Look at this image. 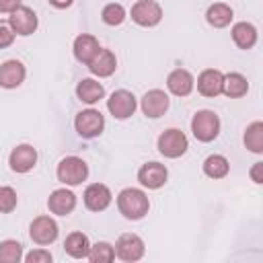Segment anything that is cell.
I'll return each mask as SVG.
<instances>
[{
  "instance_id": "obj_10",
  "label": "cell",
  "mask_w": 263,
  "mask_h": 263,
  "mask_svg": "<svg viewBox=\"0 0 263 263\" xmlns=\"http://www.w3.org/2000/svg\"><path fill=\"white\" fill-rule=\"evenodd\" d=\"M168 105H171V99H168V95H166L164 90H160V88L148 90V92L142 97V101H140L142 113H144L146 117H150V119L162 117V115L166 113Z\"/></svg>"
},
{
  "instance_id": "obj_22",
  "label": "cell",
  "mask_w": 263,
  "mask_h": 263,
  "mask_svg": "<svg viewBox=\"0 0 263 263\" xmlns=\"http://www.w3.org/2000/svg\"><path fill=\"white\" fill-rule=\"evenodd\" d=\"M232 41L240 47V49H251L255 43H257V29L255 25L247 23V21H240L232 27Z\"/></svg>"
},
{
  "instance_id": "obj_19",
  "label": "cell",
  "mask_w": 263,
  "mask_h": 263,
  "mask_svg": "<svg viewBox=\"0 0 263 263\" xmlns=\"http://www.w3.org/2000/svg\"><path fill=\"white\" fill-rule=\"evenodd\" d=\"M99 49H101L99 39L88 33H82L74 39V58L84 66H88V62L99 53Z\"/></svg>"
},
{
  "instance_id": "obj_2",
  "label": "cell",
  "mask_w": 263,
  "mask_h": 263,
  "mask_svg": "<svg viewBox=\"0 0 263 263\" xmlns=\"http://www.w3.org/2000/svg\"><path fill=\"white\" fill-rule=\"evenodd\" d=\"M55 175H58V181L60 183L70 185V187H76L82 181H86V177H88V164L82 158H78V156H66V158L60 160Z\"/></svg>"
},
{
  "instance_id": "obj_13",
  "label": "cell",
  "mask_w": 263,
  "mask_h": 263,
  "mask_svg": "<svg viewBox=\"0 0 263 263\" xmlns=\"http://www.w3.org/2000/svg\"><path fill=\"white\" fill-rule=\"evenodd\" d=\"M8 164L14 173H29L37 164V150L31 144H18L8 156Z\"/></svg>"
},
{
  "instance_id": "obj_15",
  "label": "cell",
  "mask_w": 263,
  "mask_h": 263,
  "mask_svg": "<svg viewBox=\"0 0 263 263\" xmlns=\"http://www.w3.org/2000/svg\"><path fill=\"white\" fill-rule=\"evenodd\" d=\"M195 86V78L191 76L189 70L185 68H175L168 76H166V88L175 95V97H187Z\"/></svg>"
},
{
  "instance_id": "obj_6",
  "label": "cell",
  "mask_w": 263,
  "mask_h": 263,
  "mask_svg": "<svg viewBox=\"0 0 263 263\" xmlns=\"http://www.w3.org/2000/svg\"><path fill=\"white\" fill-rule=\"evenodd\" d=\"M115 257H119L121 261L125 263H134V261H140L144 257V240L138 236V234H132V232H125L121 234L117 240H115Z\"/></svg>"
},
{
  "instance_id": "obj_5",
  "label": "cell",
  "mask_w": 263,
  "mask_h": 263,
  "mask_svg": "<svg viewBox=\"0 0 263 263\" xmlns=\"http://www.w3.org/2000/svg\"><path fill=\"white\" fill-rule=\"evenodd\" d=\"M74 127H76V132H78L80 138L92 140V138H97V136L103 134V129H105V117L97 109H86V111H80L76 115Z\"/></svg>"
},
{
  "instance_id": "obj_1",
  "label": "cell",
  "mask_w": 263,
  "mask_h": 263,
  "mask_svg": "<svg viewBox=\"0 0 263 263\" xmlns=\"http://www.w3.org/2000/svg\"><path fill=\"white\" fill-rule=\"evenodd\" d=\"M117 208L123 214V218H127V220H140V218H144L148 214L150 201H148V195L142 189L125 187L117 195Z\"/></svg>"
},
{
  "instance_id": "obj_36",
  "label": "cell",
  "mask_w": 263,
  "mask_h": 263,
  "mask_svg": "<svg viewBox=\"0 0 263 263\" xmlns=\"http://www.w3.org/2000/svg\"><path fill=\"white\" fill-rule=\"evenodd\" d=\"M72 2H74V0H49V4H51L53 8H60V10L72 6Z\"/></svg>"
},
{
  "instance_id": "obj_14",
  "label": "cell",
  "mask_w": 263,
  "mask_h": 263,
  "mask_svg": "<svg viewBox=\"0 0 263 263\" xmlns=\"http://www.w3.org/2000/svg\"><path fill=\"white\" fill-rule=\"evenodd\" d=\"M82 199H84V205H86L90 212H103V210L109 208L113 195H111V191H109L107 185H103V183H92V185H88V187L84 189Z\"/></svg>"
},
{
  "instance_id": "obj_24",
  "label": "cell",
  "mask_w": 263,
  "mask_h": 263,
  "mask_svg": "<svg viewBox=\"0 0 263 263\" xmlns=\"http://www.w3.org/2000/svg\"><path fill=\"white\" fill-rule=\"evenodd\" d=\"M232 16H234L232 8H230L228 4H224V2H216V4H212V6L208 8V12H205V21H208L212 27H216V29H224V27H228L230 21H232Z\"/></svg>"
},
{
  "instance_id": "obj_35",
  "label": "cell",
  "mask_w": 263,
  "mask_h": 263,
  "mask_svg": "<svg viewBox=\"0 0 263 263\" xmlns=\"http://www.w3.org/2000/svg\"><path fill=\"white\" fill-rule=\"evenodd\" d=\"M261 168H263V162H255V164H253V168H251V179H253L257 185H261V183H263Z\"/></svg>"
},
{
  "instance_id": "obj_12",
  "label": "cell",
  "mask_w": 263,
  "mask_h": 263,
  "mask_svg": "<svg viewBox=\"0 0 263 263\" xmlns=\"http://www.w3.org/2000/svg\"><path fill=\"white\" fill-rule=\"evenodd\" d=\"M166 179H168V171L160 162H146L138 171L140 185L142 187H148V189H160L166 183Z\"/></svg>"
},
{
  "instance_id": "obj_26",
  "label": "cell",
  "mask_w": 263,
  "mask_h": 263,
  "mask_svg": "<svg viewBox=\"0 0 263 263\" xmlns=\"http://www.w3.org/2000/svg\"><path fill=\"white\" fill-rule=\"evenodd\" d=\"M230 171V162L222 154H212L203 160V173L210 179H224Z\"/></svg>"
},
{
  "instance_id": "obj_29",
  "label": "cell",
  "mask_w": 263,
  "mask_h": 263,
  "mask_svg": "<svg viewBox=\"0 0 263 263\" xmlns=\"http://www.w3.org/2000/svg\"><path fill=\"white\" fill-rule=\"evenodd\" d=\"M23 259V245L18 240L0 242V263H18Z\"/></svg>"
},
{
  "instance_id": "obj_9",
  "label": "cell",
  "mask_w": 263,
  "mask_h": 263,
  "mask_svg": "<svg viewBox=\"0 0 263 263\" xmlns=\"http://www.w3.org/2000/svg\"><path fill=\"white\" fill-rule=\"evenodd\" d=\"M58 224H55V220L53 218H49V216H37L33 222H31V226H29V236H31V240L35 242V245H41V247H45V245H51L55 238H58Z\"/></svg>"
},
{
  "instance_id": "obj_20",
  "label": "cell",
  "mask_w": 263,
  "mask_h": 263,
  "mask_svg": "<svg viewBox=\"0 0 263 263\" xmlns=\"http://www.w3.org/2000/svg\"><path fill=\"white\" fill-rule=\"evenodd\" d=\"M117 68V58L111 49H99V53L88 62V70L99 76V78H105V76H111Z\"/></svg>"
},
{
  "instance_id": "obj_28",
  "label": "cell",
  "mask_w": 263,
  "mask_h": 263,
  "mask_svg": "<svg viewBox=\"0 0 263 263\" xmlns=\"http://www.w3.org/2000/svg\"><path fill=\"white\" fill-rule=\"evenodd\" d=\"M86 259L90 263H111L115 259V249H113V245L101 240L97 245H90V251H88Z\"/></svg>"
},
{
  "instance_id": "obj_27",
  "label": "cell",
  "mask_w": 263,
  "mask_h": 263,
  "mask_svg": "<svg viewBox=\"0 0 263 263\" xmlns=\"http://www.w3.org/2000/svg\"><path fill=\"white\" fill-rule=\"evenodd\" d=\"M245 146L255 152V154H261L263 152V123L261 121H253L247 132H245Z\"/></svg>"
},
{
  "instance_id": "obj_21",
  "label": "cell",
  "mask_w": 263,
  "mask_h": 263,
  "mask_svg": "<svg viewBox=\"0 0 263 263\" xmlns=\"http://www.w3.org/2000/svg\"><path fill=\"white\" fill-rule=\"evenodd\" d=\"M76 97L82 101V103H88V105H95L99 103L103 97H105V88L101 82L92 80V78H82L78 84H76Z\"/></svg>"
},
{
  "instance_id": "obj_18",
  "label": "cell",
  "mask_w": 263,
  "mask_h": 263,
  "mask_svg": "<svg viewBox=\"0 0 263 263\" xmlns=\"http://www.w3.org/2000/svg\"><path fill=\"white\" fill-rule=\"evenodd\" d=\"M25 66L18 60H6L0 66V86L2 88H16L25 80Z\"/></svg>"
},
{
  "instance_id": "obj_16",
  "label": "cell",
  "mask_w": 263,
  "mask_h": 263,
  "mask_svg": "<svg viewBox=\"0 0 263 263\" xmlns=\"http://www.w3.org/2000/svg\"><path fill=\"white\" fill-rule=\"evenodd\" d=\"M222 86H224V74L220 70H214V68H208L203 70L199 76H197V90L203 95V97H218L222 95Z\"/></svg>"
},
{
  "instance_id": "obj_3",
  "label": "cell",
  "mask_w": 263,
  "mask_h": 263,
  "mask_svg": "<svg viewBox=\"0 0 263 263\" xmlns=\"http://www.w3.org/2000/svg\"><path fill=\"white\" fill-rule=\"evenodd\" d=\"M191 132L199 142H212L220 134V117L210 109H201L191 119Z\"/></svg>"
},
{
  "instance_id": "obj_8",
  "label": "cell",
  "mask_w": 263,
  "mask_h": 263,
  "mask_svg": "<svg viewBox=\"0 0 263 263\" xmlns=\"http://www.w3.org/2000/svg\"><path fill=\"white\" fill-rule=\"evenodd\" d=\"M136 107H138V101L134 97V92L121 88V90H115L109 99H107V109L109 113L115 117V119H127L136 113Z\"/></svg>"
},
{
  "instance_id": "obj_30",
  "label": "cell",
  "mask_w": 263,
  "mask_h": 263,
  "mask_svg": "<svg viewBox=\"0 0 263 263\" xmlns=\"http://www.w3.org/2000/svg\"><path fill=\"white\" fill-rule=\"evenodd\" d=\"M101 18H103L105 25L117 27V25H121V23L125 21V8H123L121 4L111 2V4L103 6V10H101Z\"/></svg>"
},
{
  "instance_id": "obj_34",
  "label": "cell",
  "mask_w": 263,
  "mask_h": 263,
  "mask_svg": "<svg viewBox=\"0 0 263 263\" xmlns=\"http://www.w3.org/2000/svg\"><path fill=\"white\" fill-rule=\"evenodd\" d=\"M21 6V0H0V12H12Z\"/></svg>"
},
{
  "instance_id": "obj_4",
  "label": "cell",
  "mask_w": 263,
  "mask_h": 263,
  "mask_svg": "<svg viewBox=\"0 0 263 263\" xmlns=\"http://www.w3.org/2000/svg\"><path fill=\"white\" fill-rule=\"evenodd\" d=\"M187 148H189V140L177 127L164 129L158 136V152L162 156H166V158H179V156H183L187 152Z\"/></svg>"
},
{
  "instance_id": "obj_7",
  "label": "cell",
  "mask_w": 263,
  "mask_h": 263,
  "mask_svg": "<svg viewBox=\"0 0 263 263\" xmlns=\"http://www.w3.org/2000/svg\"><path fill=\"white\" fill-rule=\"evenodd\" d=\"M132 21L140 27H156L162 21V8L156 0H138L132 6Z\"/></svg>"
},
{
  "instance_id": "obj_33",
  "label": "cell",
  "mask_w": 263,
  "mask_h": 263,
  "mask_svg": "<svg viewBox=\"0 0 263 263\" xmlns=\"http://www.w3.org/2000/svg\"><path fill=\"white\" fill-rule=\"evenodd\" d=\"M27 263H51V253L45 249H35L23 257Z\"/></svg>"
},
{
  "instance_id": "obj_23",
  "label": "cell",
  "mask_w": 263,
  "mask_h": 263,
  "mask_svg": "<svg viewBox=\"0 0 263 263\" xmlns=\"http://www.w3.org/2000/svg\"><path fill=\"white\" fill-rule=\"evenodd\" d=\"M64 249L74 259H86V255L90 251V240H88V236L84 232H72V234L66 236Z\"/></svg>"
},
{
  "instance_id": "obj_32",
  "label": "cell",
  "mask_w": 263,
  "mask_h": 263,
  "mask_svg": "<svg viewBox=\"0 0 263 263\" xmlns=\"http://www.w3.org/2000/svg\"><path fill=\"white\" fill-rule=\"evenodd\" d=\"M14 35H16V33L12 31L10 23L0 18V49H4V47H8V45H12Z\"/></svg>"
},
{
  "instance_id": "obj_31",
  "label": "cell",
  "mask_w": 263,
  "mask_h": 263,
  "mask_svg": "<svg viewBox=\"0 0 263 263\" xmlns=\"http://www.w3.org/2000/svg\"><path fill=\"white\" fill-rule=\"evenodd\" d=\"M16 191L12 187H0V214H10L16 208Z\"/></svg>"
},
{
  "instance_id": "obj_25",
  "label": "cell",
  "mask_w": 263,
  "mask_h": 263,
  "mask_svg": "<svg viewBox=\"0 0 263 263\" xmlns=\"http://www.w3.org/2000/svg\"><path fill=\"white\" fill-rule=\"evenodd\" d=\"M249 90V82L242 74L238 72H230L224 76V86H222V92L228 97V99H238V97H245Z\"/></svg>"
},
{
  "instance_id": "obj_11",
  "label": "cell",
  "mask_w": 263,
  "mask_h": 263,
  "mask_svg": "<svg viewBox=\"0 0 263 263\" xmlns=\"http://www.w3.org/2000/svg\"><path fill=\"white\" fill-rule=\"evenodd\" d=\"M8 23H10L12 31L16 35H23V37L33 35L37 31V25H39L37 14L29 6H18L16 10H12L10 16H8Z\"/></svg>"
},
{
  "instance_id": "obj_17",
  "label": "cell",
  "mask_w": 263,
  "mask_h": 263,
  "mask_svg": "<svg viewBox=\"0 0 263 263\" xmlns=\"http://www.w3.org/2000/svg\"><path fill=\"white\" fill-rule=\"evenodd\" d=\"M47 208L55 216H68L76 208V195L66 187L55 189V191H51V195L47 199Z\"/></svg>"
}]
</instances>
